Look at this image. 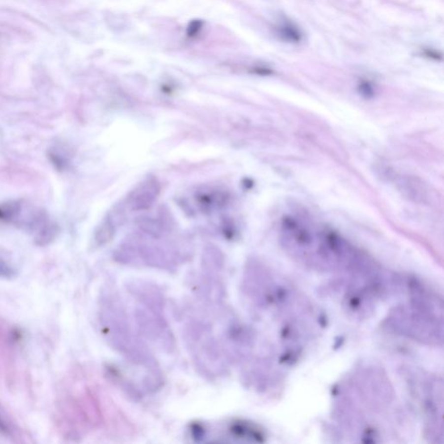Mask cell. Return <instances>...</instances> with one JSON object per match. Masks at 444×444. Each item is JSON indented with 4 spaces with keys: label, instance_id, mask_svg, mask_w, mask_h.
Masks as SVG:
<instances>
[{
    "label": "cell",
    "instance_id": "7",
    "mask_svg": "<svg viewBox=\"0 0 444 444\" xmlns=\"http://www.w3.org/2000/svg\"><path fill=\"white\" fill-rule=\"evenodd\" d=\"M157 193L158 188L157 182H148L143 183L142 186L139 187L138 189L132 193L130 197L131 206H133L135 209L148 208L157 196Z\"/></svg>",
    "mask_w": 444,
    "mask_h": 444
},
{
    "label": "cell",
    "instance_id": "10",
    "mask_svg": "<svg viewBox=\"0 0 444 444\" xmlns=\"http://www.w3.org/2000/svg\"><path fill=\"white\" fill-rule=\"evenodd\" d=\"M281 34L291 41L299 40V34L296 30L291 26H285L281 27Z\"/></svg>",
    "mask_w": 444,
    "mask_h": 444
},
{
    "label": "cell",
    "instance_id": "6",
    "mask_svg": "<svg viewBox=\"0 0 444 444\" xmlns=\"http://www.w3.org/2000/svg\"><path fill=\"white\" fill-rule=\"evenodd\" d=\"M135 318L139 331L145 338L168 352L175 349V338L162 311L143 306L135 310Z\"/></svg>",
    "mask_w": 444,
    "mask_h": 444
},
{
    "label": "cell",
    "instance_id": "12",
    "mask_svg": "<svg viewBox=\"0 0 444 444\" xmlns=\"http://www.w3.org/2000/svg\"><path fill=\"white\" fill-rule=\"evenodd\" d=\"M200 22H193L192 24H190V26L189 27V35L190 36H193L195 33L200 30Z\"/></svg>",
    "mask_w": 444,
    "mask_h": 444
},
{
    "label": "cell",
    "instance_id": "9",
    "mask_svg": "<svg viewBox=\"0 0 444 444\" xmlns=\"http://www.w3.org/2000/svg\"><path fill=\"white\" fill-rule=\"evenodd\" d=\"M0 433L7 437H14L17 433L16 426L6 413L0 408Z\"/></svg>",
    "mask_w": 444,
    "mask_h": 444
},
{
    "label": "cell",
    "instance_id": "5",
    "mask_svg": "<svg viewBox=\"0 0 444 444\" xmlns=\"http://www.w3.org/2000/svg\"><path fill=\"white\" fill-rule=\"evenodd\" d=\"M65 418L77 433L94 430L103 423L104 416L95 394L89 389L72 395L65 403Z\"/></svg>",
    "mask_w": 444,
    "mask_h": 444
},
{
    "label": "cell",
    "instance_id": "3",
    "mask_svg": "<svg viewBox=\"0 0 444 444\" xmlns=\"http://www.w3.org/2000/svg\"><path fill=\"white\" fill-rule=\"evenodd\" d=\"M410 298L395 307L386 326L398 335L417 342L439 346L444 341L443 300L435 291L418 281L408 284Z\"/></svg>",
    "mask_w": 444,
    "mask_h": 444
},
{
    "label": "cell",
    "instance_id": "1",
    "mask_svg": "<svg viewBox=\"0 0 444 444\" xmlns=\"http://www.w3.org/2000/svg\"><path fill=\"white\" fill-rule=\"evenodd\" d=\"M285 251L303 265L319 272L353 273L368 261L360 252L331 230L303 216H286L281 223Z\"/></svg>",
    "mask_w": 444,
    "mask_h": 444
},
{
    "label": "cell",
    "instance_id": "11",
    "mask_svg": "<svg viewBox=\"0 0 444 444\" xmlns=\"http://www.w3.org/2000/svg\"><path fill=\"white\" fill-rule=\"evenodd\" d=\"M15 275V271L9 263L0 258V277L11 278Z\"/></svg>",
    "mask_w": 444,
    "mask_h": 444
},
{
    "label": "cell",
    "instance_id": "8",
    "mask_svg": "<svg viewBox=\"0 0 444 444\" xmlns=\"http://www.w3.org/2000/svg\"><path fill=\"white\" fill-rule=\"evenodd\" d=\"M11 331L0 327V360L3 361L4 363L6 362V359L9 361L11 354L10 351L13 347V339L11 338Z\"/></svg>",
    "mask_w": 444,
    "mask_h": 444
},
{
    "label": "cell",
    "instance_id": "2",
    "mask_svg": "<svg viewBox=\"0 0 444 444\" xmlns=\"http://www.w3.org/2000/svg\"><path fill=\"white\" fill-rule=\"evenodd\" d=\"M128 319L117 291L109 288L103 291L99 306V324L103 338L130 364L143 369L147 373L146 386L157 390L163 382L160 367Z\"/></svg>",
    "mask_w": 444,
    "mask_h": 444
},
{
    "label": "cell",
    "instance_id": "4",
    "mask_svg": "<svg viewBox=\"0 0 444 444\" xmlns=\"http://www.w3.org/2000/svg\"><path fill=\"white\" fill-rule=\"evenodd\" d=\"M186 340L197 367L208 376H219L226 371V362L210 328L200 322H191L186 328Z\"/></svg>",
    "mask_w": 444,
    "mask_h": 444
}]
</instances>
